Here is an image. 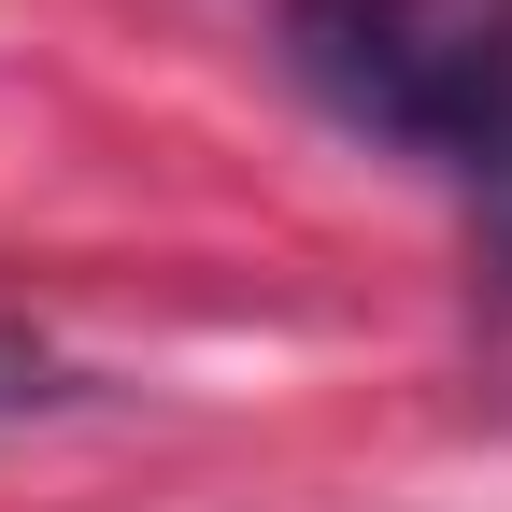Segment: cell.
Returning <instances> with one entry per match:
<instances>
[{
	"mask_svg": "<svg viewBox=\"0 0 512 512\" xmlns=\"http://www.w3.org/2000/svg\"><path fill=\"white\" fill-rule=\"evenodd\" d=\"M299 72L342 128L456 171L512 86V0H299Z\"/></svg>",
	"mask_w": 512,
	"mask_h": 512,
	"instance_id": "6da1fadb",
	"label": "cell"
},
{
	"mask_svg": "<svg viewBox=\"0 0 512 512\" xmlns=\"http://www.w3.org/2000/svg\"><path fill=\"white\" fill-rule=\"evenodd\" d=\"M456 185H470V214H484V256H498V285H512V86H498V114L470 128Z\"/></svg>",
	"mask_w": 512,
	"mask_h": 512,
	"instance_id": "7a4b0ae2",
	"label": "cell"
}]
</instances>
